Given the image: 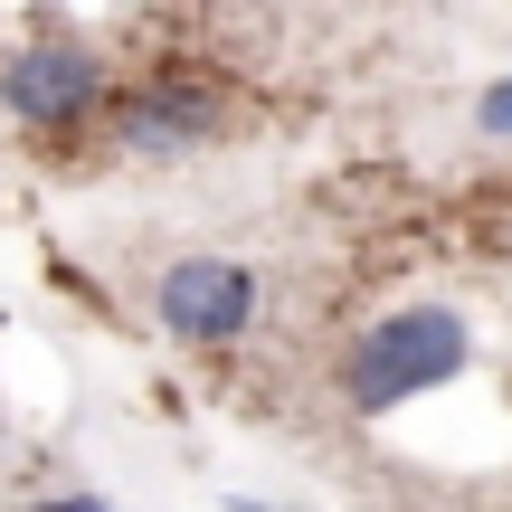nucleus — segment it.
Returning <instances> with one entry per match:
<instances>
[{
    "instance_id": "1",
    "label": "nucleus",
    "mask_w": 512,
    "mask_h": 512,
    "mask_svg": "<svg viewBox=\"0 0 512 512\" xmlns=\"http://www.w3.org/2000/svg\"><path fill=\"white\" fill-rule=\"evenodd\" d=\"M456 370H465V323H456V313H437V304H408V313H389V323H370L361 342H351L342 389H351L361 418H380V408L418 399V389L456 380Z\"/></svg>"
},
{
    "instance_id": "2",
    "label": "nucleus",
    "mask_w": 512,
    "mask_h": 512,
    "mask_svg": "<svg viewBox=\"0 0 512 512\" xmlns=\"http://www.w3.org/2000/svg\"><path fill=\"white\" fill-rule=\"evenodd\" d=\"M95 95H105V67H95V48H76V38H38V48H19L10 67H0V105L29 133L76 124Z\"/></svg>"
},
{
    "instance_id": "3",
    "label": "nucleus",
    "mask_w": 512,
    "mask_h": 512,
    "mask_svg": "<svg viewBox=\"0 0 512 512\" xmlns=\"http://www.w3.org/2000/svg\"><path fill=\"white\" fill-rule=\"evenodd\" d=\"M247 313H256V275L228 266V256H181L162 275V323L181 342H238Z\"/></svg>"
},
{
    "instance_id": "4",
    "label": "nucleus",
    "mask_w": 512,
    "mask_h": 512,
    "mask_svg": "<svg viewBox=\"0 0 512 512\" xmlns=\"http://www.w3.org/2000/svg\"><path fill=\"white\" fill-rule=\"evenodd\" d=\"M200 124H209V105H200V95H133V105H124V143H133V152L200 143Z\"/></svg>"
},
{
    "instance_id": "5",
    "label": "nucleus",
    "mask_w": 512,
    "mask_h": 512,
    "mask_svg": "<svg viewBox=\"0 0 512 512\" xmlns=\"http://www.w3.org/2000/svg\"><path fill=\"white\" fill-rule=\"evenodd\" d=\"M475 124H484V133H512V76H503V86L475 105Z\"/></svg>"
},
{
    "instance_id": "6",
    "label": "nucleus",
    "mask_w": 512,
    "mask_h": 512,
    "mask_svg": "<svg viewBox=\"0 0 512 512\" xmlns=\"http://www.w3.org/2000/svg\"><path fill=\"white\" fill-rule=\"evenodd\" d=\"M29 512H105L95 494H48V503H29Z\"/></svg>"
}]
</instances>
